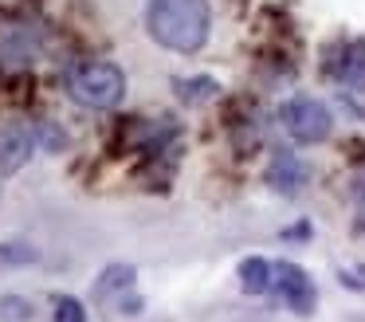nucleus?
<instances>
[{"instance_id":"6e6552de","label":"nucleus","mask_w":365,"mask_h":322,"mask_svg":"<svg viewBox=\"0 0 365 322\" xmlns=\"http://www.w3.org/2000/svg\"><path fill=\"white\" fill-rule=\"evenodd\" d=\"M130 287H134V267H130V263H110V267H103V275L95 279L91 295H95V303H106L110 295L130 291Z\"/></svg>"},{"instance_id":"7ed1b4c3","label":"nucleus","mask_w":365,"mask_h":322,"mask_svg":"<svg viewBox=\"0 0 365 322\" xmlns=\"http://www.w3.org/2000/svg\"><path fill=\"white\" fill-rule=\"evenodd\" d=\"M279 118H283V130L291 134L299 146H318V141H326V138H330V130H334L330 110H326L318 99H291V102H283Z\"/></svg>"},{"instance_id":"20e7f679","label":"nucleus","mask_w":365,"mask_h":322,"mask_svg":"<svg viewBox=\"0 0 365 322\" xmlns=\"http://www.w3.org/2000/svg\"><path fill=\"white\" fill-rule=\"evenodd\" d=\"M43 31L32 24H4L0 28V67H28L40 59Z\"/></svg>"},{"instance_id":"423d86ee","label":"nucleus","mask_w":365,"mask_h":322,"mask_svg":"<svg viewBox=\"0 0 365 322\" xmlns=\"http://www.w3.org/2000/svg\"><path fill=\"white\" fill-rule=\"evenodd\" d=\"M275 275H279V287H283V295H287V306H291L294 314H310V311H314V303H318L314 283L307 279V271H302L299 263H279Z\"/></svg>"},{"instance_id":"9d476101","label":"nucleus","mask_w":365,"mask_h":322,"mask_svg":"<svg viewBox=\"0 0 365 322\" xmlns=\"http://www.w3.org/2000/svg\"><path fill=\"white\" fill-rule=\"evenodd\" d=\"M216 91H220V86H216V79H208V75L177 79V94H181V102H205V99H212Z\"/></svg>"},{"instance_id":"39448f33","label":"nucleus","mask_w":365,"mask_h":322,"mask_svg":"<svg viewBox=\"0 0 365 322\" xmlns=\"http://www.w3.org/2000/svg\"><path fill=\"white\" fill-rule=\"evenodd\" d=\"M36 154V134L24 122H12L0 130V177H12L16 169H24Z\"/></svg>"},{"instance_id":"ddd939ff","label":"nucleus","mask_w":365,"mask_h":322,"mask_svg":"<svg viewBox=\"0 0 365 322\" xmlns=\"http://www.w3.org/2000/svg\"><path fill=\"white\" fill-rule=\"evenodd\" d=\"M56 322H87V311H83V303L79 298H59V306H56Z\"/></svg>"},{"instance_id":"1a4fd4ad","label":"nucleus","mask_w":365,"mask_h":322,"mask_svg":"<svg viewBox=\"0 0 365 322\" xmlns=\"http://www.w3.org/2000/svg\"><path fill=\"white\" fill-rule=\"evenodd\" d=\"M240 287L247 291V295H263V291L271 287V263L263 256H252L240 263Z\"/></svg>"},{"instance_id":"9b49d317","label":"nucleus","mask_w":365,"mask_h":322,"mask_svg":"<svg viewBox=\"0 0 365 322\" xmlns=\"http://www.w3.org/2000/svg\"><path fill=\"white\" fill-rule=\"evenodd\" d=\"M40 251L28 243H0V267H16V263H36Z\"/></svg>"},{"instance_id":"0eeeda50","label":"nucleus","mask_w":365,"mask_h":322,"mask_svg":"<svg viewBox=\"0 0 365 322\" xmlns=\"http://www.w3.org/2000/svg\"><path fill=\"white\" fill-rule=\"evenodd\" d=\"M267 185L275 188V193H299V188L307 185V165L294 154H275V161H271V169H267Z\"/></svg>"},{"instance_id":"f257e3e1","label":"nucleus","mask_w":365,"mask_h":322,"mask_svg":"<svg viewBox=\"0 0 365 322\" xmlns=\"http://www.w3.org/2000/svg\"><path fill=\"white\" fill-rule=\"evenodd\" d=\"M145 28L161 47L192 55L205 47L212 12H208V0H150L145 4Z\"/></svg>"},{"instance_id":"f8f14e48","label":"nucleus","mask_w":365,"mask_h":322,"mask_svg":"<svg viewBox=\"0 0 365 322\" xmlns=\"http://www.w3.org/2000/svg\"><path fill=\"white\" fill-rule=\"evenodd\" d=\"M341 79H346L349 86H365V47H354V51L346 55V63H341Z\"/></svg>"},{"instance_id":"4468645a","label":"nucleus","mask_w":365,"mask_h":322,"mask_svg":"<svg viewBox=\"0 0 365 322\" xmlns=\"http://www.w3.org/2000/svg\"><path fill=\"white\" fill-rule=\"evenodd\" d=\"M354 193L365 201V173H357V177H354Z\"/></svg>"},{"instance_id":"f03ea898","label":"nucleus","mask_w":365,"mask_h":322,"mask_svg":"<svg viewBox=\"0 0 365 322\" xmlns=\"http://www.w3.org/2000/svg\"><path fill=\"white\" fill-rule=\"evenodd\" d=\"M67 91L79 106L91 110H110L122 102L126 94V75H122L118 63H106V59H87L79 67H71L67 75Z\"/></svg>"}]
</instances>
